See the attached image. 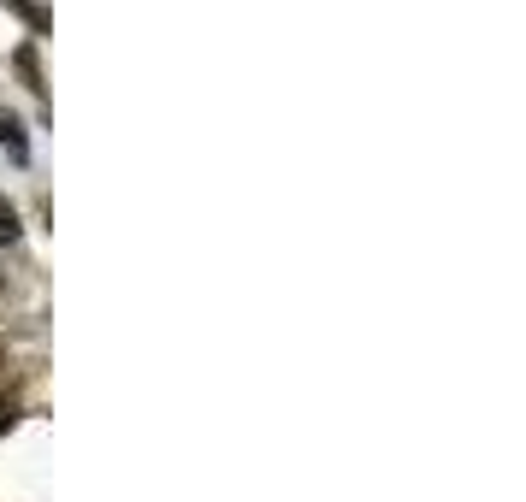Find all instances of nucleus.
Instances as JSON below:
<instances>
[{
	"mask_svg": "<svg viewBox=\"0 0 526 502\" xmlns=\"http://www.w3.org/2000/svg\"><path fill=\"white\" fill-rule=\"evenodd\" d=\"M18 231H24V225H18V207H12V201H0V249H12V243H18Z\"/></svg>",
	"mask_w": 526,
	"mask_h": 502,
	"instance_id": "1",
	"label": "nucleus"
},
{
	"mask_svg": "<svg viewBox=\"0 0 526 502\" xmlns=\"http://www.w3.org/2000/svg\"><path fill=\"white\" fill-rule=\"evenodd\" d=\"M0 142H6V148H12V154L24 160V125H18L12 113H0Z\"/></svg>",
	"mask_w": 526,
	"mask_h": 502,
	"instance_id": "2",
	"label": "nucleus"
},
{
	"mask_svg": "<svg viewBox=\"0 0 526 502\" xmlns=\"http://www.w3.org/2000/svg\"><path fill=\"white\" fill-rule=\"evenodd\" d=\"M6 6H12V12H18V18H24V24H36V30H42V24H48V12H42V6H30V0H6Z\"/></svg>",
	"mask_w": 526,
	"mask_h": 502,
	"instance_id": "3",
	"label": "nucleus"
}]
</instances>
